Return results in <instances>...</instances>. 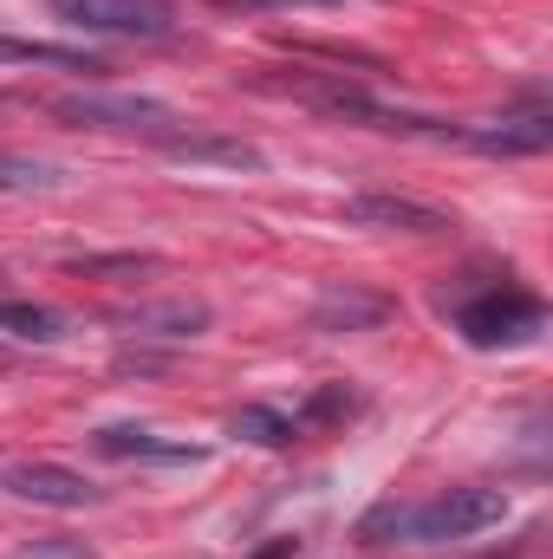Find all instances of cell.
I'll return each mask as SVG.
<instances>
[{
	"instance_id": "obj_2",
	"label": "cell",
	"mask_w": 553,
	"mask_h": 559,
	"mask_svg": "<svg viewBox=\"0 0 553 559\" xmlns=\"http://www.w3.org/2000/svg\"><path fill=\"white\" fill-rule=\"evenodd\" d=\"M456 332L475 345V352H495V345H521L541 332V299L521 293V286H489L482 299L456 306Z\"/></svg>"
},
{
	"instance_id": "obj_16",
	"label": "cell",
	"mask_w": 553,
	"mask_h": 559,
	"mask_svg": "<svg viewBox=\"0 0 553 559\" xmlns=\"http://www.w3.org/2000/svg\"><path fill=\"white\" fill-rule=\"evenodd\" d=\"M215 7H242V13H293V7H339V0H215Z\"/></svg>"
},
{
	"instance_id": "obj_14",
	"label": "cell",
	"mask_w": 553,
	"mask_h": 559,
	"mask_svg": "<svg viewBox=\"0 0 553 559\" xmlns=\"http://www.w3.org/2000/svg\"><path fill=\"white\" fill-rule=\"evenodd\" d=\"M228 429H235L242 442H255V449H280V442H293L299 417H286V411H274V404H242Z\"/></svg>"
},
{
	"instance_id": "obj_4",
	"label": "cell",
	"mask_w": 553,
	"mask_h": 559,
	"mask_svg": "<svg viewBox=\"0 0 553 559\" xmlns=\"http://www.w3.org/2000/svg\"><path fill=\"white\" fill-rule=\"evenodd\" d=\"M52 118L98 124V131H138V138H156V143L176 131V111H169V105H156V98H105V92L52 98Z\"/></svg>"
},
{
	"instance_id": "obj_13",
	"label": "cell",
	"mask_w": 553,
	"mask_h": 559,
	"mask_svg": "<svg viewBox=\"0 0 553 559\" xmlns=\"http://www.w3.org/2000/svg\"><path fill=\"white\" fill-rule=\"evenodd\" d=\"M0 66H52V72H105L98 59L85 52H66V46H46V39H13L0 33Z\"/></svg>"
},
{
	"instance_id": "obj_15",
	"label": "cell",
	"mask_w": 553,
	"mask_h": 559,
	"mask_svg": "<svg viewBox=\"0 0 553 559\" xmlns=\"http://www.w3.org/2000/svg\"><path fill=\"white\" fill-rule=\"evenodd\" d=\"M66 182V169L59 163H26V156H0V189H59Z\"/></svg>"
},
{
	"instance_id": "obj_3",
	"label": "cell",
	"mask_w": 553,
	"mask_h": 559,
	"mask_svg": "<svg viewBox=\"0 0 553 559\" xmlns=\"http://www.w3.org/2000/svg\"><path fill=\"white\" fill-rule=\"evenodd\" d=\"M52 13L98 39H169L176 33L169 0H52Z\"/></svg>"
},
{
	"instance_id": "obj_6",
	"label": "cell",
	"mask_w": 553,
	"mask_h": 559,
	"mask_svg": "<svg viewBox=\"0 0 553 559\" xmlns=\"http://www.w3.org/2000/svg\"><path fill=\"white\" fill-rule=\"evenodd\" d=\"M111 325L131 332V338H169V345H183V338L209 332V306L202 299H143V306H118Z\"/></svg>"
},
{
	"instance_id": "obj_9",
	"label": "cell",
	"mask_w": 553,
	"mask_h": 559,
	"mask_svg": "<svg viewBox=\"0 0 553 559\" xmlns=\"http://www.w3.org/2000/svg\"><path fill=\"white\" fill-rule=\"evenodd\" d=\"M385 312H391V299L332 286V293L313 306V325H319V332H372V325H385Z\"/></svg>"
},
{
	"instance_id": "obj_8",
	"label": "cell",
	"mask_w": 553,
	"mask_h": 559,
	"mask_svg": "<svg viewBox=\"0 0 553 559\" xmlns=\"http://www.w3.org/2000/svg\"><path fill=\"white\" fill-rule=\"evenodd\" d=\"M0 481H7V495H20V501H33V508H92V501H98V488H92L85 475L59 468V462H13Z\"/></svg>"
},
{
	"instance_id": "obj_10",
	"label": "cell",
	"mask_w": 553,
	"mask_h": 559,
	"mask_svg": "<svg viewBox=\"0 0 553 559\" xmlns=\"http://www.w3.org/2000/svg\"><path fill=\"white\" fill-rule=\"evenodd\" d=\"M98 449H105V455H125V462H196V455H202V449H189V442H163L156 429H138V423L98 429Z\"/></svg>"
},
{
	"instance_id": "obj_7",
	"label": "cell",
	"mask_w": 553,
	"mask_h": 559,
	"mask_svg": "<svg viewBox=\"0 0 553 559\" xmlns=\"http://www.w3.org/2000/svg\"><path fill=\"white\" fill-rule=\"evenodd\" d=\"M352 228H391V235H449V215L430 209V202H411V195H352L339 209Z\"/></svg>"
},
{
	"instance_id": "obj_5",
	"label": "cell",
	"mask_w": 553,
	"mask_h": 559,
	"mask_svg": "<svg viewBox=\"0 0 553 559\" xmlns=\"http://www.w3.org/2000/svg\"><path fill=\"white\" fill-rule=\"evenodd\" d=\"M449 143H469L482 156H541L553 143V111H521L495 124H449Z\"/></svg>"
},
{
	"instance_id": "obj_11",
	"label": "cell",
	"mask_w": 553,
	"mask_h": 559,
	"mask_svg": "<svg viewBox=\"0 0 553 559\" xmlns=\"http://www.w3.org/2000/svg\"><path fill=\"white\" fill-rule=\"evenodd\" d=\"M163 150L169 156H183V163H222V169H261V150L242 138H209V131H169L163 138Z\"/></svg>"
},
{
	"instance_id": "obj_1",
	"label": "cell",
	"mask_w": 553,
	"mask_h": 559,
	"mask_svg": "<svg viewBox=\"0 0 553 559\" xmlns=\"http://www.w3.org/2000/svg\"><path fill=\"white\" fill-rule=\"evenodd\" d=\"M508 521V495L502 488H443L416 508H378L365 521V540H416V547H436V540H475L489 527Z\"/></svg>"
},
{
	"instance_id": "obj_12",
	"label": "cell",
	"mask_w": 553,
	"mask_h": 559,
	"mask_svg": "<svg viewBox=\"0 0 553 559\" xmlns=\"http://www.w3.org/2000/svg\"><path fill=\"white\" fill-rule=\"evenodd\" d=\"M0 332L20 338V345H59L66 319L52 306H33V299H0Z\"/></svg>"
}]
</instances>
